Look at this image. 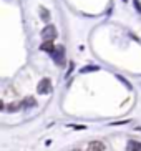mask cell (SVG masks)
Returning <instances> with one entry per match:
<instances>
[{"mask_svg": "<svg viewBox=\"0 0 141 151\" xmlns=\"http://www.w3.org/2000/svg\"><path fill=\"white\" fill-rule=\"evenodd\" d=\"M57 48V45H55V42H43V43L40 45V50L42 52H48L50 55L53 53V50Z\"/></svg>", "mask_w": 141, "mask_h": 151, "instance_id": "cell-6", "label": "cell"}, {"mask_svg": "<svg viewBox=\"0 0 141 151\" xmlns=\"http://www.w3.org/2000/svg\"><path fill=\"white\" fill-rule=\"evenodd\" d=\"M40 35H42V38H43L45 42H53L58 37V30H57L55 25H47V27L42 30Z\"/></svg>", "mask_w": 141, "mask_h": 151, "instance_id": "cell-1", "label": "cell"}, {"mask_svg": "<svg viewBox=\"0 0 141 151\" xmlns=\"http://www.w3.org/2000/svg\"><path fill=\"white\" fill-rule=\"evenodd\" d=\"M133 4H135V7H136V10L141 14V2L140 0H133Z\"/></svg>", "mask_w": 141, "mask_h": 151, "instance_id": "cell-11", "label": "cell"}, {"mask_svg": "<svg viewBox=\"0 0 141 151\" xmlns=\"http://www.w3.org/2000/svg\"><path fill=\"white\" fill-rule=\"evenodd\" d=\"M71 128H75V129H85V126H78V124H70Z\"/></svg>", "mask_w": 141, "mask_h": 151, "instance_id": "cell-13", "label": "cell"}, {"mask_svg": "<svg viewBox=\"0 0 141 151\" xmlns=\"http://www.w3.org/2000/svg\"><path fill=\"white\" fill-rule=\"evenodd\" d=\"M105 143L101 141H91L88 145V148H86V151H105Z\"/></svg>", "mask_w": 141, "mask_h": 151, "instance_id": "cell-4", "label": "cell"}, {"mask_svg": "<svg viewBox=\"0 0 141 151\" xmlns=\"http://www.w3.org/2000/svg\"><path fill=\"white\" fill-rule=\"evenodd\" d=\"M123 2H128V0H123Z\"/></svg>", "mask_w": 141, "mask_h": 151, "instance_id": "cell-14", "label": "cell"}, {"mask_svg": "<svg viewBox=\"0 0 141 151\" xmlns=\"http://www.w3.org/2000/svg\"><path fill=\"white\" fill-rule=\"evenodd\" d=\"M20 108H22V103H12L7 106V111H18Z\"/></svg>", "mask_w": 141, "mask_h": 151, "instance_id": "cell-10", "label": "cell"}, {"mask_svg": "<svg viewBox=\"0 0 141 151\" xmlns=\"http://www.w3.org/2000/svg\"><path fill=\"white\" fill-rule=\"evenodd\" d=\"M53 58V62L58 63V65H63L65 63V47L63 45H57V48L53 50V53L50 55Z\"/></svg>", "mask_w": 141, "mask_h": 151, "instance_id": "cell-2", "label": "cell"}, {"mask_svg": "<svg viewBox=\"0 0 141 151\" xmlns=\"http://www.w3.org/2000/svg\"><path fill=\"white\" fill-rule=\"evenodd\" d=\"M126 151H141V143L136 139H129L126 143Z\"/></svg>", "mask_w": 141, "mask_h": 151, "instance_id": "cell-7", "label": "cell"}, {"mask_svg": "<svg viewBox=\"0 0 141 151\" xmlns=\"http://www.w3.org/2000/svg\"><path fill=\"white\" fill-rule=\"evenodd\" d=\"M40 15H42V18H43L45 22H48V20H50V12H48V9L40 7Z\"/></svg>", "mask_w": 141, "mask_h": 151, "instance_id": "cell-9", "label": "cell"}, {"mask_svg": "<svg viewBox=\"0 0 141 151\" xmlns=\"http://www.w3.org/2000/svg\"><path fill=\"white\" fill-rule=\"evenodd\" d=\"M37 91H38V95H48L52 91V80L50 78H43L38 83V86H37Z\"/></svg>", "mask_w": 141, "mask_h": 151, "instance_id": "cell-3", "label": "cell"}, {"mask_svg": "<svg viewBox=\"0 0 141 151\" xmlns=\"http://www.w3.org/2000/svg\"><path fill=\"white\" fill-rule=\"evenodd\" d=\"M73 68H75V63L70 62V68H68V71H66V76H70V73L73 71Z\"/></svg>", "mask_w": 141, "mask_h": 151, "instance_id": "cell-12", "label": "cell"}, {"mask_svg": "<svg viewBox=\"0 0 141 151\" xmlns=\"http://www.w3.org/2000/svg\"><path fill=\"white\" fill-rule=\"evenodd\" d=\"M100 70V67L98 65H86L85 68H81L80 70V73H88V71H98Z\"/></svg>", "mask_w": 141, "mask_h": 151, "instance_id": "cell-8", "label": "cell"}, {"mask_svg": "<svg viewBox=\"0 0 141 151\" xmlns=\"http://www.w3.org/2000/svg\"><path fill=\"white\" fill-rule=\"evenodd\" d=\"M22 108H35L37 106V100L33 96H27V98H23L22 101Z\"/></svg>", "mask_w": 141, "mask_h": 151, "instance_id": "cell-5", "label": "cell"}]
</instances>
